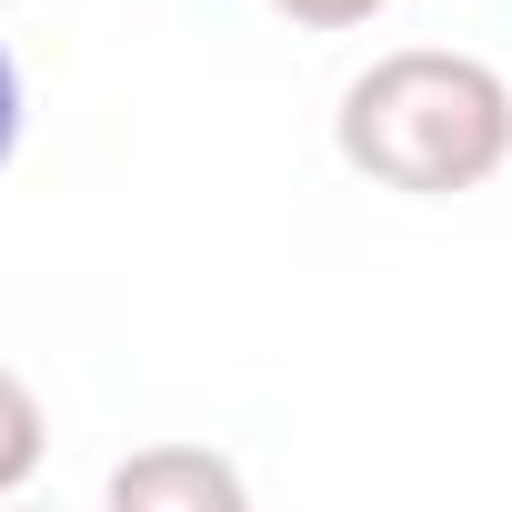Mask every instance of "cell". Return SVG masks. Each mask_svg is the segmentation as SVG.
<instances>
[{
  "label": "cell",
  "instance_id": "6da1fadb",
  "mask_svg": "<svg viewBox=\"0 0 512 512\" xmlns=\"http://www.w3.org/2000/svg\"><path fill=\"white\" fill-rule=\"evenodd\" d=\"M332 141L372 191L452 201L512 161V81L472 51H382L372 71H352Z\"/></svg>",
  "mask_w": 512,
  "mask_h": 512
},
{
  "label": "cell",
  "instance_id": "7a4b0ae2",
  "mask_svg": "<svg viewBox=\"0 0 512 512\" xmlns=\"http://www.w3.org/2000/svg\"><path fill=\"white\" fill-rule=\"evenodd\" d=\"M111 512H251V482L201 442H151L111 462Z\"/></svg>",
  "mask_w": 512,
  "mask_h": 512
},
{
  "label": "cell",
  "instance_id": "3957f363",
  "mask_svg": "<svg viewBox=\"0 0 512 512\" xmlns=\"http://www.w3.org/2000/svg\"><path fill=\"white\" fill-rule=\"evenodd\" d=\"M41 442H51V412H41V392L0 362V502H11L31 472H41Z\"/></svg>",
  "mask_w": 512,
  "mask_h": 512
},
{
  "label": "cell",
  "instance_id": "277c9868",
  "mask_svg": "<svg viewBox=\"0 0 512 512\" xmlns=\"http://www.w3.org/2000/svg\"><path fill=\"white\" fill-rule=\"evenodd\" d=\"M272 11H282L292 31H362L382 0H272Z\"/></svg>",
  "mask_w": 512,
  "mask_h": 512
},
{
  "label": "cell",
  "instance_id": "5b68a950",
  "mask_svg": "<svg viewBox=\"0 0 512 512\" xmlns=\"http://www.w3.org/2000/svg\"><path fill=\"white\" fill-rule=\"evenodd\" d=\"M21 121H31V91H21V61H11V41H0V161L21 151Z\"/></svg>",
  "mask_w": 512,
  "mask_h": 512
}]
</instances>
